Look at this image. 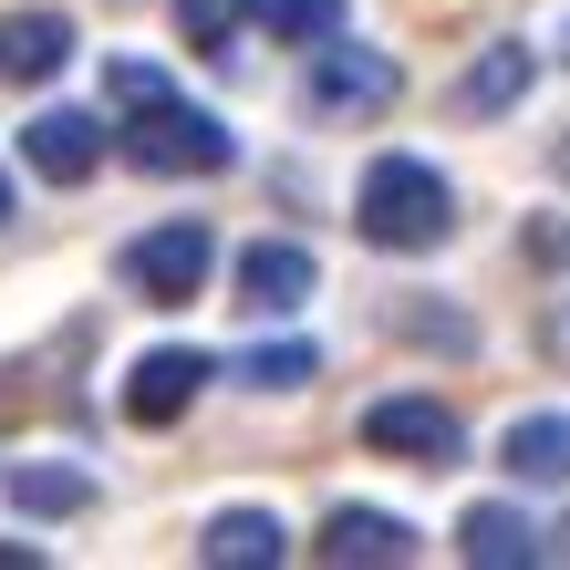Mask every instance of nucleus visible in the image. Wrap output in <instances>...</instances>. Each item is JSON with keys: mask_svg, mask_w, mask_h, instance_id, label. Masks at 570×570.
I'll list each match as a JSON object with an SVG mask.
<instances>
[{"mask_svg": "<svg viewBox=\"0 0 570 570\" xmlns=\"http://www.w3.org/2000/svg\"><path fill=\"white\" fill-rule=\"evenodd\" d=\"M353 228L374 249H446L456 239V187H446V166H425V156H374L363 166V187H353Z\"/></svg>", "mask_w": 570, "mask_h": 570, "instance_id": "f257e3e1", "label": "nucleus"}, {"mask_svg": "<svg viewBox=\"0 0 570 570\" xmlns=\"http://www.w3.org/2000/svg\"><path fill=\"white\" fill-rule=\"evenodd\" d=\"M115 146H125V166H146V177H218V166L239 156V136H228L208 105H177V94L136 105Z\"/></svg>", "mask_w": 570, "mask_h": 570, "instance_id": "f03ea898", "label": "nucleus"}, {"mask_svg": "<svg viewBox=\"0 0 570 570\" xmlns=\"http://www.w3.org/2000/svg\"><path fill=\"white\" fill-rule=\"evenodd\" d=\"M115 271H125V291H136V301H166V312H177V301L208 291L218 239H208V218H166V228H146V239H125Z\"/></svg>", "mask_w": 570, "mask_h": 570, "instance_id": "7ed1b4c3", "label": "nucleus"}, {"mask_svg": "<svg viewBox=\"0 0 570 570\" xmlns=\"http://www.w3.org/2000/svg\"><path fill=\"white\" fill-rule=\"evenodd\" d=\"M363 446L405 456V466H466V425H456V405H435V394H384V405L363 415Z\"/></svg>", "mask_w": 570, "mask_h": 570, "instance_id": "20e7f679", "label": "nucleus"}, {"mask_svg": "<svg viewBox=\"0 0 570 570\" xmlns=\"http://www.w3.org/2000/svg\"><path fill=\"white\" fill-rule=\"evenodd\" d=\"M322 62H312V115H384L394 94H405V73H394V52H374V42H312Z\"/></svg>", "mask_w": 570, "mask_h": 570, "instance_id": "39448f33", "label": "nucleus"}, {"mask_svg": "<svg viewBox=\"0 0 570 570\" xmlns=\"http://www.w3.org/2000/svg\"><path fill=\"white\" fill-rule=\"evenodd\" d=\"M21 166H31V177H52V187H83L94 166H105V115L42 105V115L21 125Z\"/></svg>", "mask_w": 570, "mask_h": 570, "instance_id": "423d86ee", "label": "nucleus"}, {"mask_svg": "<svg viewBox=\"0 0 570 570\" xmlns=\"http://www.w3.org/2000/svg\"><path fill=\"white\" fill-rule=\"evenodd\" d=\"M208 374H218V363L197 343H156V353H136V374H125V415H136V425H177L197 394H208Z\"/></svg>", "mask_w": 570, "mask_h": 570, "instance_id": "0eeeda50", "label": "nucleus"}, {"mask_svg": "<svg viewBox=\"0 0 570 570\" xmlns=\"http://www.w3.org/2000/svg\"><path fill=\"white\" fill-rule=\"evenodd\" d=\"M312 249H301V239H249L239 249V291H228V301H239V312H301V301H312Z\"/></svg>", "mask_w": 570, "mask_h": 570, "instance_id": "6e6552de", "label": "nucleus"}, {"mask_svg": "<svg viewBox=\"0 0 570 570\" xmlns=\"http://www.w3.org/2000/svg\"><path fill=\"white\" fill-rule=\"evenodd\" d=\"M312 550H322L332 570H353V560H363V570H394V560H415V529L394 519V509H353V498H343V509L322 519Z\"/></svg>", "mask_w": 570, "mask_h": 570, "instance_id": "1a4fd4ad", "label": "nucleus"}, {"mask_svg": "<svg viewBox=\"0 0 570 570\" xmlns=\"http://www.w3.org/2000/svg\"><path fill=\"white\" fill-rule=\"evenodd\" d=\"M197 560L208 570H281L291 529H281V509H218L208 529H197Z\"/></svg>", "mask_w": 570, "mask_h": 570, "instance_id": "9d476101", "label": "nucleus"}, {"mask_svg": "<svg viewBox=\"0 0 570 570\" xmlns=\"http://www.w3.org/2000/svg\"><path fill=\"white\" fill-rule=\"evenodd\" d=\"M529 83H540V52H529V42H488L478 62H466V73H456V115H509V105H529Z\"/></svg>", "mask_w": 570, "mask_h": 570, "instance_id": "9b49d317", "label": "nucleus"}, {"mask_svg": "<svg viewBox=\"0 0 570 570\" xmlns=\"http://www.w3.org/2000/svg\"><path fill=\"white\" fill-rule=\"evenodd\" d=\"M456 550L478 570H529L540 560V529H529V509H509V498H478V509L456 519Z\"/></svg>", "mask_w": 570, "mask_h": 570, "instance_id": "f8f14e48", "label": "nucleus"}, {"mask_svg": "<svg viewBox=\"0 0 570 570\" xmlns=\"http://www.w3.org/2000/svg\"><path fill=\"white\" fill-rule=\"evenodd\" d=\"M62 62H73V21L62 11H11L0 21V73L11 83H52Z\"/></svg>", "mask_w": 570, "mask_h": 570, "instance_id": "ddd939ff", "label": "nucleus"}, {"mask_svg": "<svg viewBox=\"0 0 570 570\" xmlns=\"http://www.w3.org/2000/svg\"><path fill=\"white\" fill-rule=\"evenodd\" d=\"M498 456H509L519 488H570V415H519Z\"/></svg>", "mask_w": 570, "mask_h": 570, "instance_id": "4468645a", "label": "nucleus"}, {"mask_svg": "<svg viewBox=\"0 0 570 570\" xmlns=\"http://www.w3.org/2000/svg\"><path fill=\"white\" fill-rule=\"evenodd\" d=\"M11 509L21 519H83L94 509V466H52V456L11 466Z\"/></svg>", "mask_w": 570, "mask_h": 570, "instance_id": "2eb2a0df", "label": "nucleus"}, {"mask_svg": "<svg viewBox=\"0 0 570 570\" xmlns=\"http://www.w3.org/2000/svg\"><path fill=\"white\" fill-rule=\"evenodd\" d=\"M312 374H322L312 343H249V353H239V384H249V394H301Z\"/></svg>", "mask_w": 570, "mask_h": 570, "instance_id": "dca6fc26", "label": "nucleus"}, {"mask_svg": "<svg viewBox=\"0 0 570 570\" xmlns=\"http://www.w3.org/2000/svg\"><path fill=\"white\" fill-rule=\"evenodd\" d=\"M249 21H271V42H332L343 0H249Z\"/></svg>", "mask_w": 570, "mask_h": 570, "instance_id": "f3484780", "label": "nucleus"}, {"mask_svg": "<svg viewBox=\"0 0 570 570\" xmlns=\"http://www.w3.org/2000/svg\"><path fill=\"white\" fill-rule=\"evenodd\" d=\"M177 31H187V52H239L249 0H177Z\"/></svg>", "mask_w": 570, "mask_h": 570, "instance_id": "a211bd4d", "label": "nucleus"}, {"mask_svg": "<svg viewBox=\"0 0 570 570\" xmlns=\"http://www.w3.org/2000/svg\"><path fill=\"white\" fill-rule=\"evenodd\" d=\"M156 94H177V83L156 73V62H136V52H115V62H105V105H125V115H136V105H156Z\"/></svg>", "mask_w": 570, "mask_h": 570, "instance_id": "6ab92c4d", "label": "nucleus"}, {"mask_svg": "<svg viewBox=\"0 0 570 570\" xmlns=\"http://www.w3.org/2000/svg\"><path fill=\"white\" fill-rule=\"evenodd\" d=\"M0 570H42V540H0Z\"/></svg>", "mask_w": 570, "mask_h": 570, "instance_id": "aec40b11", "label": "nucleus"}, {"mask_svg": "<svg viewBox=\"0 0 570 570\" xmlns=\"http://www.w3.org/2000/svg\"><path fill=\"white\" fill-rule=\"evenodd\" d=\"M560 187H570V136H560Z\"/></svg>", "mask_w": 570, "mask_h": 570, "instance_id": "412c9836", "label": "nucleus"}, {"mask_svg": "<svg viewBox=\"0 0 570 570\" xmlns=\"http://www.w3.org/2000/svg\"><path fill=\"white\" fill-rule=\"evenodd\" d=\"M0 218H11V177H0Z\"/></svg>", "mask_w": 570, "mask_h": 570, "instance_id": "4be33fe9", "label": "nucleus"}, {"mask_svg": "<svg viewBox=\"0 0 570 570\" xmlns=\"http://www.w3.org/2000/svg\"><path fill=\"white\" fill-rule=\"evenodd\" d=\"M550 343H560V353H570V322H560V332H550Z\"/></svg>", "mask_w": 570, "mask_h": 570, "instance_id": "5701e85b", "label": "nucleus"}, {"mask_svg": "<svg viewBox=\"0 0 570 570\" xmlns=\"http://www.w3.org/2000/svg\"><path fill=\"white\" fill-rule=\"evenodd\" d=\"M560 52H570V31H560Z\"/></svg>", "mask_w": 570, "mask_h": 570, "instance_id": "b1692460", "label": "nucleus"}]
</instances>
